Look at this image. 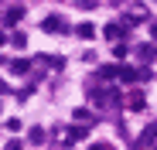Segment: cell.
Segmentation results:
<instances>
[{"label": "cell", "instance_id": "6da1fadb", "mask_svg": "<svg viewBox=\"0 0 157 150\" xmlns=\"http://www.w3.org/2000/svg\"><path fill=\"white\" fill-rule=\"evenodd\" d=\"M41 28H44L48 34H65V31H68V24H65L62 17H48V21L41 24Z\"/></svg>", "mask_w": 157, "mask_h": 150}, {"label": "cell", "instance_id": "ba28073f", "mask_svg": "<svg viewBox=\"0 0 157 150\" xmlns=\"http://www.w3.org/2000/svg\"><path fill=\"white\" fill-rule=\"evenodd\" d=\"M137 143H140V147H150V143H157V123H154V126H150V130H147V133H144Z\"/></svg>", "mask_w": 157, "mask_h": 150}, {"label": "cell", "instance_id": "52a82bcc", "mask_svg": "<svg viewBox=\"0 0 157 150\" xmlns=\"http://www.w3.org/2000/svg\"><path fill=\"white\" fill-rule=\"evenodd\" d=\"M120 68L123 65H102L99 68V79H120Z\"/></svg>", "mask_w": 157, "mask_h": 150}, {"label": "cell", "instance_id": "9c48e42d", "mask_svg": "<svg viewBox=\"0 0 157 150\" xmlns=\"http://www.w3.org/2000/svg\"><path fill=\"white\" fill-rule=\"evenodd\" d=\"M75 34H78V38H92V34H96V28H92V24H78Z\"/></svg>", "mask_w": 157, "mask_h": 150}, {"label": "cell", "instance_id": "8fae6325", "mask_svg": "<svg viewBox=\"0 0 157 150\" xmlns=\"http://www.w3.org/2000/svg\"><path fill=\"white\" fill-rule=\"evenodd\" d=\"M75 119H89V123H92V119H96V116H92V113H89V109H86V106H78V109H75Z\"/></svg>", "mask_w": 157, "mask_h": 150}, {"label": "cell", "instance_id": "4fadbf2b", "mask_svg": "<svg viewBox=\"0 0 157 150\" xmlns=\"http://www.w3.org/2000/svg\"><path fill=\"white\" fill-rule=\"evenodd\" d=\"M113 55L116 58H126V44H113Z\"/></svg>", "mask_w": 157, "mask_h": 150}, {"label": "cell", "instance_id": "5bb4252c", "mask_svg": "<svg viewBox=\"0 0 157 150\" xmlns=\"http://www.w3.org/2000/svg\"><path fill=\"white\" fill-rule=\"evenodd\" d=\"M150 38H157V21H154V24H150Z\"/></svg>", "mask_w": 157, "mask_h": 150}, {"label": "cell", "instance_id": "30bf717a", "mask_svg": "<svg viewBox=\"0 0 157 150\" xmlns=\"http://www.w3.org/2000/svg\"><path fill=\"white\" fill-rule=\"evenodd\" d=\"M10 68L24 75V72H28V68H31V62H28V58H17V62H10Z\"/></svg>", "mask_w": 157, "mask_h": 150}, {"label": "cell", "instance_id": "7c38bea8", "mask_svg": "<svg viewBox=\"0 0 157 150\" xmlns=\"http://www.w3.org/2000/svg\"><path fill=\"white\" fill-rule=\"evenodd\" d=\"M75 7H82V10H92V7H96V0H75Z\"/></svg>", "mask_w": 157, "mask_h": 150}, {"label": "cell", "instance_id": "9a60e30c", "mask_svg": "<svg viewBox=\"0 0 157 150\" xmlns=\"http://www.w3.org/2000/svg\"><path fill=\"white\" fill-rule=\"evenodd\" d=\"M4 41H7V38H4V34H0V44H4Z\"/></svg>", "mask_w": 157, "mask_h": 150}, {"label": "cell", "instance_id": "8992f818", "mask_svg": "<svg viewBox=\"0 0 157 150\" xmlns=\"http://www.w3.org/2000/svg\"><path fill=\"white\" fill-rule=\"evenodd\" d=\"M89 130H92V126H72L65 140H68V143H75V140H82V137H89Z\"/></svg>", "mask_w": 157, "mask_h": 150}, {"label": "cell", "instance_id": "5b68a950", "mask_svg": "<svg viewBox=\"0 0 157 150\" xmlns=\"http://www.w3.org/2000/svg\"><path fill=\"white\" fill-rule=\"evenodd\" d=\"M137 55H140V62H154V58H157V48H154V44H140Z\"/></svg>", "mask_w": 157, "mask_h": 150}, {"label": "cell", "instance_id": "7a4b0ae2", "mask_svg": "<svg viewBox=\"0 0 157 150\" xmlns=\"http://www.w3.org/2000/svg\"><path fill=\"white\" fill-rule=\"evenodd\" d=\"M102 34H106V41H116V38H123L126 34V24H106V28H102Z\"/></svg>", "mask_w": 157, "mask_h": 150}, {"label": "cell", "instance_id": "277c9868", "mask_svg": "<svg viewBox=\"0 0 157 150\" xmlns=\"http://www.w3.org/2000/svg\"><path fill=\"white\" fill-rule=\"evenodd\" d=\"M126 106L133 109V113H140V109L147 106V99H144V92H130V96H126Z\"/></svg>", "mask_w": 157, "mask_h": 150}, {"label": "cell", "instance_id": "3957f363", "mask_svg": "<svg viewBox=\"0 0 157 150\" xmlns=\"http://www.w3.org/2000/svg\"><path fill=\"white\" fill-rule=\"evenodd\" d=\"M24 17V10L21 7H10V10H4V28H17V21Z\"/></svg>", "mask_w": 157, "mask_h": 150}]
</instances>
